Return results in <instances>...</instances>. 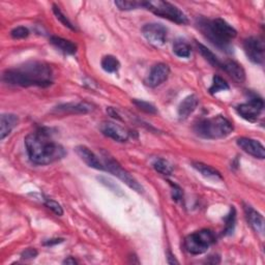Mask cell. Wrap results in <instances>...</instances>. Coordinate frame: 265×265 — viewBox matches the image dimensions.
Here are the masks:
<instances>
[{
    "mask_svg": "<svg viewBox=\"0 0 265 265\" xmlns=\"http://www.w3.org/2000/svg\"><path fill=\"white\" fill-rule=\"evenodd\" d=\"M169 75H170V68L168 65L163 63L157 64L156 66L153 67L149 76L146 77L145 84L152 88L158 87L161 84H163L165 81H167Z\"/></svg>",
    "mask_w": 265,
    "mask_h": 265,
    "instance_id": "8fae6325",
    "label": "cell"
},
{
    "mask_svg": "<svg viewBox=\"0 0 265 265\" xmlns=\"http://www.w3.org/2000/svg\"><path fill=\"white\" fill-rule=\"evenodd\" d=\"M216 242V237L212 230L203 229L190 234L185 241L186 250L192 255H201L208 251Z\"/></svg>",
    "mask_w": 265,
    "mask_h": 265,
    "instance_id": "8992f818",
    "label": "cell"
},
{
    "mask_svg": "<svg viewBox=\"0 0 265 265\" xmlns=\"http://www.w3.org/2000/svg\"><path fill=\"white\" fill-rule=\"evenodd\" d=\"M64 264H70V265H75V264H78V261L73 258V257H69L67 258L66 260H64Z\"/></svg>",
    "mask_w": 265,
    "mask_h": 265,
    "instance_id": "f35d334b",
    "label": "cell"
},
{
    "mask_svg": "<svg viewBox=\"0 0 265 265\" xmlns=\"http://www.w3.org/2000/svg\"><path fill=\"white\" fill-rule=\"evenodd\" d=\"M142 35L151 45L159 48L166 43L167 28L160 23H149L143 26Z\"/></svg>",
    "mask_w": 265,
    "mask_h": 265,
    "instance_id": "ba28073f",
    "label": "cell"
},
{
    "mask_svg": "<svg viewBox=\"0 0 265 265\" xmlns=\"http://www.w3.org/2000/svg\"><path fill=\"white\" fill-rule=\"evenodd\" d=\"M133 104L136 105L140 110H142V111H144V112H146V113H150V114H156V113H158L157 108H156L153 104H151V103H149V102H145V101H141V100L135 99V100H133Z\"/></svg>",
    "mask_w": 265,
    "mask_h": 265,
    "instance_id": "4dcf8cb0",
    "label": "cell"
},
{
    "mask_svg": "<svg viewBox=\"0 0 265 265\" xmlns=\"http://www.w3.org/2000/svg\"><path fill=\"white\" fill-rule=\"evenodd\" d=\"M99 182L101 184H103L105 187H107L110 191H112L114 194L119 195V196H122L124 195V192L122 191V189L119 187V185H116V183H114L113 181H111L110 179L108 178H105V176H100V178H98Z\"/></svg>",
    "mask_w": 265,
    "mask_h": 265,
    "instance_id": "f546056e",
    "label": "cell"
},
{
    "mask_svg": "<svg viewBox=\"0 0 265 265\" xmlns=\"http://www.w3.org/2000/svg\"><path fill=\"white\" fill-rule=\"evenodd\" d=\"M237 143L241 149L248 155H250L256 159H259V160H263L265 158V149L259 141L251 139V138L242 137V138L238 139Z\"/></svg>",
    "mask_w": 265,
    "mask_h": 265,
    "instance_id": "7c38bea8",
    "label": "cell"
},
{
    "mask_svg": "<svg viewBox=\"0 0 265 265\" xmlns=\"http://www.w3.org/2000/svg\"><path fill=\"white\" fill-rule=\"evenodd\" d=\"M198 105H199V100H198L197 96H195V95L188 96L181 103V105L179 107L178 113H179L180 119L183 121L189 119V116H191L195 112Z\"/></svg>",
    "mask_w": 265,
    "mask_h": 265,
    "instance_id": "d6986e66",
    "label": "cell"
},
{
    "mask_svg": "<svg viewBox=\"0 0 265 265\" xmlns=\"http://www.w3.org/2000/svg\"><path fill=\"white\" fill-rule=\"evenodd\" d=\"M173 52L176 56L181 58H189L191 56L192 50L191 46L184 40H176L173 44Z\"/></svg>",
    "mask_w": 265,
    "mask_h": 265,
    "instance_id": "603a6c76",
    "label": "cell"
},
{
    "mask_svg": "<svg viewBox=\"0 0 265 265\" xmlns=\"http://www.w3.org/2000/svg\"><path fill=\"white\" fill-rule=\"evenodd\" d=\"M245 213L247 220L250 224V226L254 229V231L260 235H263L264 233V218L263 216L255 211L252 206L245 205Z\"/></svg>",
    "mask_w": 265,
    "mask_h": 265,
    "instance_id": "e0dca14e",
    "label": "cell"
},
{
    "mask_svg": "<svg viewBox=\"0 0 265 265\" xmlns=\"http://www.w3.org/2000/svg\"><path fill=\"white\" fill-rule=\"evenodd\" d=\"M75 152L76 154L79 156V158L91 168H94L96 170H101V171H104L106 170L105 169V166L101 163V161L99 160V158L90 150L87 149L86 146H83V145H79L77 146L75 149Z\"/></svg>",
    "mask_w": 265,
    "mask_h": 265,
    "instance_id": "5bb4252c",
    "label": "cell"
},
{
    "mask_svg": "<svg viewBox=\"0 0 265 265\" xmlns=\"http://www.w3.org/2000/svg\"><path fill=\"white\" fill-rule=\"evenodd\" d=\"M245 53L253 64L262 65L264 62V42L256 37H251L244 42Z\"/></svg>",
    "mask_w": 265,
    "mask_h": 265,
    "instance_id": "30bf717a",
    "label": "cell"
},
{
    "mask_svg": "<svg viewBox=\"0 0 265 265\" xmlns=\"http://www.w3.org/2000/svg\"><path fill=\"white\" fill-rule=\"evenodd\" d=\"M153 167H154V169H155L157 172H159L160 174L165 175V176H166V175H171L172 172H173V167H172V165H171L168 161H166V160H164V159H157V160L154 162Z\"/></svg>",
    "mask_w": 265,
    "mask_h": 265,
    "instance_id": "4316f807",
    "label": "cell"
},
{
    "mask_svg": "<svg viewBox=\"0 0 265 265\" xmlns=\"http://www.w3.org/2000/svg\"><path fill=\"white\" fill-rule=\"evenodd\" d=\"M168 183H169V185L171 186V189H172V198H173V200L176 201V202L182 201V199H183V190L181 189V187L173 184L172 182H168Z\"/></svg>",
    "mask_w": 265,
    "mask_h": 265,
    "instance_id": "836d02e7",
    "label": "cell"
},
{
    "mask_svg": "<svg viewBox=\"0 0 265 265\" xmlns=\"http://www.w3.org/2000/svg\"><path fill=\"white\" fill-rule=\"evenodd\" d=\"M19 119L18 116L12 113H6L2 115L0 119V139L4 140L11 132L18 126Z\"/></svg>",
    "mask_w": 265,
    "mask_h": 265,
    "instance_id": "ac0fdd59",
    "label": "cell"
},
{
    "mask_svg": "<svg viewBox=\"0 0 265 265\" xmlns=\"http://www.w3.org/2000/svg\"><path fill=\"white\" fill-rule=\"evenodd\" d=\"M101 66L102 69L107 72V73H116L119 72V70L121 69V63L117 58L113 55H106L102 58L101 62Z\"/></svg>",
    "mask_w": 265,
    "mask_h": 265,
    "instance_id": "7402d4cb",
    "label": "cell"
},
{
    "mask_svg": "<svg viewBox=\"0 0 265 265\" xmlns=\"http://www.w3.org/2000/svg\"><path fill=\"white\" fill-rule=\"evenodd\" d=\"M198 26L203 36L215 47L226 53H232L233 47L230 42L238 36V32L232 25L221 18L214 20L201 18Z\"/></svg>",
    "mask_w": 265,
    "mask_h": 265,
    "instance_id": "3957f363",
    "label": "cell"
},
{
    "mask_svg": "<svg viewBox=\"0 0 265 265\" xmlns=\"http://www.w3.org/2000/svg\"><path fill=\"white\" fill-rule=\"evenodd\" d=\"M50 131L41 128L24 139L29 160L36 165H49L66 157L65 149L51 139Z\"/></svg>",
    "mask_w": 265,
    "mask_h": 265,
    "instance_id": "6da1fadb",
    "label": "cell"
},
{
    "mask_svg": "<svg viewBox=\"0 0 265 265\" xmlns=\"http://www.w3.org/2000/svg\"><path fill=\"white\" fill-rule=\"evenodd\" d=\"M104 162H105L104 166H105L106 171H108L109 173H111L114 176H116L117 179H120L129 188H131L132 190L136 191L137 193H142L143 192L142 186L133 178V176L127 170H125L119 163H117L114 159L109 158V157H105L104 158Z\"/></svg>",
    "mask_w": 265,
    "mask_h": 265,
    "instance_id": "52a82bcc",
    "label": "cell"
},
{
    "mask_svg": "<svg viewBox=\"0 0 265 265\" xmlns=\"http://www.w3.org/2000/svg\"><path fill=\"white\" fill-rule=\"evenodd\" d=\"M167 260H168V263H169V264H179V261L175 259V257H174L171 253H168Z\"/></svg>",
    "mask_w": 265,
    "mask_h": 265,
    "instance_id": "74e56055",
    "label": "cell"
},
{
    "mask_svg": "<svg viewBox=\"0 0 265 265\" xmlns=\"http://www.w3.org/2000/svg\"><path fill=\"white\" fill-rule=\"evenodd\" d=\"M53 13H54V15H55V17H56V19L58 20V21H61L66 27H68V28H70L71 31H76L75 29V27H74V25L72 24V22L67 18V16L62 12V10H61V8L60 7H57L56 5H53Z\"/></svg>",
    "mask_w": 265,
    "mask_h": 265,
    "instance_id": "f1b7e54d",
    "label": "cell"
},
{
    "mask_svg": "<svg viewBox=\"0 0 265 265\" xmlns=\"http://www.w3.org/2000/svg\"><path fill=\"white\" fill-rule=\"evenodd\" d=\"M144 9L153 12L158 17L165 18L171 22L180 25H186L189 23L186 14L178 7L163 2V0H154V2H144Z\"/></svg>",
    "mask_w": 265,
    "mask_h": 265,
    "instance_id": "5b68a950",
    "label": "cell"
},
{
    "mask_svg": "<svg viewBox=\"0 0 265 265\" xmlns=\"http://www.w3.org/2000/svg\"><path fill=\"white\" fill-rule=\"evenodd\" d=\"M114 5L121 11H133L144 8V2H136V0H117Z\"/></svg>",
    "mask_w": 265,
    "mask_h": 265,
    "instance_id": "d4e9b609",
    "label": "cell"
},
{
    "mask_svg": "<svg viewBox=\"0 0 265 265\" xmlns=\"http://www.w3.org/2000/svg\"><path fill=\"white\" fill-rule=\"evenodd\" d=\"M93 110V106L88 103H67L58 105L53 112L62 114H86Z\"/></svg>",
    "mask_w": 265,
    "mask_h": 265,
    "instance_id": "9a60e30c",
    "label": "cell"
},
{
    "mask_svg": "<svg viewBox=\"0 0 265 265\" xmlns=\"http://www.w3.org/2000/svg\"><path fill=\"white\" fill-rule=\"evenodd\" d=\"M194 131L197 136L203 139H223L233 132V125L226 117L217 115L211 117V119H204L198 122Z\"/></svg>",
    "mask_w": 265,
    "mask_h": 265,
    "instance_id": "277c9868",
    "label": "cell"
},
{
    "mask_svg": "<svg viewBox=\"0 0 265 265\" xmlns=\"http://www.w3.org/2000/svg\"><path fill=\"white\" fill-rule=\"evenodd\" d=\"M193 168L196 169L202 176H204L205 179H210V180H222V175L221 173L216 170L215 168L206 165V164H203L201 162H194L193 164Z\"/></svg>",
    "mask_w": 265,
    "mask_h": 265,
    "instance_id": "44dd1931",
    "label": "cell"
},
{
    "mask_svg": "<svg viewBox=\"0 0 265 265\" xmlns=\"http://www.w3.org/2000/svg\"><path fill=\"white\" fill-rule=\"evenodd\" d=\"M230 88L229 84L220 76H215L213 79V84L210 87V93L212 95H216L220 92H225L228 91Z\"/></svg>",
    "mask_w": 265,
    "mask_h": 265,
    "instance_id": "484cf974",
    "label": "cell"
},
{
    "mask_svg": "<svg viewBox=\"0 0 265 265\" xmlns=\"http://www.w3.org/2000/svg\"><path fill=\"white\" fill-rule=\"evenodd\" d=\"M221 69L224 70L234 81L238 83H244L246 81V72L244 68L234 61H226L222 63Z\"/></svg>",
    "mask_w": 265,
    "mask_h": 265,
    "instance_id": "2e32d148",
    "label": "cell"
},
{
    "mask_svg": "<svg viewBox=\"0 0 265 265\" xmlns=\"http://www.w3.org/2000/svg\"><path fill=\"white\" fill-rule=\"evenodd\" d=\"M225 222H226V226H225V230H224L223 234L224 235L232 234L234 231V228H235V222H237V212H235V209L233 208V206H232L230 213L226 217Z\"/></svg>",
    "mask_w": 265,
    "mask_h": 265,
    "instance_id": "83f0119b",
    "label": "cell"
},
{
    "mask_svg": "<svg viewBox=\"0 0 265 265\" xmlns=\"http://www.w3.org/2000/svg\"><path fill=\"white\" fill-rule=\"evenodd\" d=\"M45 205L47 206V208L49 209V210H51L55 215H57V216H63L64 215V210H63V208H62V205L58 203V202H56L55 200H52V199H47L46 201H45Z\"/></svg>",
    "mask_w": 265,
    "mask_h": 265,
    "instance_id": "d6a6232c",
    "label": "cell"
},
{
    "mask_svg": "<svg viewBox=\"0 0 265 265\" xmlns=\"http://www.w3.org/2000/svg\"><path fill=\"white\" fill-rule=\"evenodd\" d=\"M50 43L57 48L60 51L64 52L65 54L68 55H74L77 52V46L73 42L60 38V37H51L50 38Z\"/></svg>",
    "mask_w": 265,
    "mask_h": 265,
    "instance_id": "ffe728a7",
    "label": "cell"
},
{
    "mask_svg": "<svg viewBox=\"0 0 265 265\" xmlns=\"http://www.w3.org/2000/svg\"><path fill=\"white\" fill-rule=\"evenodd\" d=\"M101 132L106 137H109L117 142H126L130 138V133L125 128L111 122L104 123L101 126Z\"/></svg>",
    "mask_w": 265,
    "mask_h": 265,
    "instance_id": "4fadbf2b",
    "label": "cell"
},
{
    "mask_svg": "<svg viewBox=\"0 0 265 265\" xmlns=\"http://www.w3.org/2000/svg\"><path fill=\"white\" fill-rule=\"evenodd\" d=\"M198 49H199V52L201 53V55L205 58L206 61H208L213 67H217V68H221V65L222 63L219 61V58L210 50L206 48L205 46H203L202 44H198Z\"/></svg>",
    "mask_w": 265,
    "mask_h": 265,
    "instance_id": "cb8c5ba5",
    "label": "cell"
},
{
    "mask_svg": "<svg viewBox=\"0 0 265 265\" xmlns=\"http://www.w3.org/2000/svg\"><path fill=\"white\" fill-rule=\"evenodd\" d=\"M11 36L15 40H23L29 36V31L24 26H18L11 32Z\"/></svg>",
    "mask_w": 265,
    "mask_h": 265,
    "instance_id": "1f68e13d",
    "label": "cell"
},
{
    "mask_svg": "<svg viewBox=\"0 0 265 265\" xmlns=\"http://www.w3.org/2000/svg\"><path fill=\"white\" fill-rule=\"evenodd\" d=\"M3 80L13 86L48 87L53 83V71L45 63L31 62L7 70L3 75Z\"/></svg>",
    "mask_w": 265,
    "mask_h": 265,
    "instance_id": "7a4b0ae2",
    "label": "cell"
},
{
    "mask_svg": "<svg viewBox=\"0 0 265 265\" xmlns=\"http://www.w3.org/2000/svg\"><path fill=\"white\" fill-rule=\"evenodd\" d=\"M64 239H52V240H48L44 243L45 246H54V245H58V244H62L64 243Z\"/></svg>",
    "mask_w": 265,
    "mask_h": 265,
    "instance_id": "d590c367",
    "label": "cell"
},
{
    "mask_svg": "<svg viewBox=\"0 0 265 265\" xmlns=\"http://www.w3.org/2000/svg\"><path fill=\"white\" fill-rule=\"evenodd\" d=\"M264 108V102L260 98H253L248 103L241 104L237 107V112L244 120L255 123L262 113Z\"/></svg>",
    "mask_w": 265,
    "mask_h": 265,
    "instance_id": "9c48e42d",
    "label": "cell"
},
{
    "mask_svg": "<svg viewBox=\"0 0 265 265\" xmlns=\"http://www.w3.org/2000/svg\"><path fill=\"white\" fill-rule=\"evenodd\" d=\"M107 112H108V114H109L111 117H113V119H115V120H119V121H122V119H121L120 114L116 112V110H115V109H113V108L109 107V108L107 109Z\"/></svg>",
    "mask_w": 265,
    "mask_h": 265,
    "instance_id": "8d00e7d4",
    "label": "cell"
},
{
    "mask_svg": "<svg viewBox=\"0 0 265 265\" xmlns=\"http://www.w3.org/2000/svg\"><path fill=\"white\" fill-rule=\"evenodd\" d=\"M38 251L36 249H33V248H28L26 249L22 254H21V257L22 259H35L37 256H38Z\"/></svg>",
    "mask_w": 265,
    "mask_h": 265,
    "instance_id": "e575fe53",
    "label": "cell"
}]
</instances>
